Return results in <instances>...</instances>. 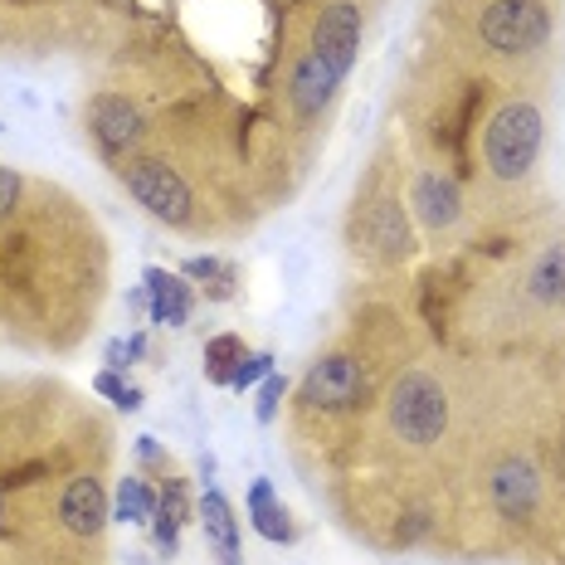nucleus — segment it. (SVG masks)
Segmentation results:
<instances>
[{
  "mask_svg": "<svg viewBox=\"0 0 565 565\" xmlns=\"http://www.w3.org/2000/svg\"><path fill=\"white\" fill-rule=\"evenodd\" d=\"M541 127L546 122H541L536 103H526V98L502 103L488 117V132H482V167L498 175V181H522L541 157Z\"/></svg>",
  "mask_w": 565,
  "mask_h": 565,
  "instance_id": "obj_1",
  "label": "nucleus"
},
{
  "mask_svg": "<svg viewBox=\"0 0 565 565\" xmlns=\"http://www.w3.org/2000/svg\"><path fill=\"white\" fill-rule=\"evenodd\" d=\"M385 415H391L395 439L415 444V449H429V444H439L444 429H449V391L439 385V375L405 371L391 385Z\"/></svg>",
  "mask_w": 565,
  "mask_h": 565,
  "instance_id": "obj_2",
  "label": "nucleus"
},
{
  "mask_svg": "<svg viewBox=\"0 0 565 565\" xmlns=\"http://www.w3.org/2000/svg\"><path fill=\"white\" fill-rule=\"evenodd\" d=\"M478 40L502 58H526L551 40L546 0H488L478 15Z\"/></svg>",
  "mask_w": 565,
  "mask_h": 565,
  "instance_id": "obj_3",
  "label": "nucleus"
},
{
  "mask_svg": "<svg viewBox=\"0 0 565 565\" xmlns=\"http://www.w3.org/2000/svg\"><path fill=\"white\" fill-rule=\"evenodd\" d=\"M122 185L132 191V200L147 210L151 220H161V225H171V230L191 225V215H195L191 185H185L181 171L167 167L161 157H132V161H122Z\"/></svg>",
  "mask_w": 565,
  "mask_h": 565,
  "instance_id": "obj_4",
  "label": "nucleus"
},
{
  "mask_svg": "<svg viewBox=\"0 0 565 565\" xmlns=\"http://www.w3.org/2000/svg\"><path fill=\"white\" fill-rule=\"evenodd\" d=\"M302 405L308 409H322V415H347V409H361L371 395V381L361 371L356 356H322L312 361V371L302 375Z\"/></svg>",
  "mask_w": 565,
  "mask_h": 565,
  "instance_id": "obj_5",
  "label": "nucleus"
},
{
  "mask_svg": "<svg viewBox=\"0 0 565 565\" xmlns=\"http://www.w3.org/2000/svg\"><path fill=\"white\" fill-rule=\"evenodd\" d=\"M84 117H88V137L98 141V151L108 161H132L137 157L147 127H141V113L122 98V93H98Z\"/></svg>",
  "mask_w": 565,
  "mask_h": 565,
  "instance_id": "obj_6",
  "label": "nucleus"
},
{
  "mask_svg": "<svg viewBox=\"0 0 565 565\" xmlns=\"http://www.w3.org/2000/svg\"><path fill=\"white\" fill-rule=\"evenodd\" d=\"M361 34H366V20H361L356 0H332V6H322V15H317L308 50L322 54L341 74H351L361 58Z\"/></svg>",
  "mask_w": 565,
  "mask_h": 565,
  "instance_id": "obj_7",
  "label": "nucleus"
},
{
  "mask_svg": "<svg viewBox=\"0 0 565 565\" xmlns=\"http://www.w3.org/2000/svg\"><path fill=\"white\" fill-rule=\"evenodd\" d=\"M341 84H347V74L327 64L322 54L308 50L298 64H292V74H288V108L298 113L302 122H317V117H322L337 103Z\"/></svg>",
  "mask_w": 565,
  "mask_h": 565,
  "instance_id": "obj_8",
  "label": "nucleus"
},
{
  "mask_svg": "<svg viewBox=\"0 0 565 565\" xmlns=\"http://www.w3.org/2000/svg\"><path fill=\"white\" fill-rule=\"evenodd\" d=\"M361 239H366V249L375 258H385V264L405 258L409 254V215H405V205H399L395 195L371 200L366 220H361Z\"/></svg>",
  "mask_w": 565,
  "mask_h": 565,
  "instance_id": "obj_9",
  "label": "nucleus"
},
{
  "mask_svg": "<svg viewBox=\"0 0 565 565\" xmlns=\"http://www.w3.org/2000/svg\"><path fill=\"white\" fill-rule=\"evenodd\" d=\"M488 492H492V508H498L502 516H532L536 498H541V478L536 468L526 463V458H502L498 468H492L488 478Z\"/></svg>",
  "mask_w": 565,
  "mask_h": 565,
  "instance_id": "obj_10",
  "label": "nucleus"
},
{
  "mask_svg": "<svg viewBox=\"0 0 565 565\" xmlns=\"http://www.w3.org/2000/svg\"><path fill=\"white\" fill-rule=\"evenodd\" d=\"M409 205H415L419 225L429 230H449L458 215H463V195H458V181L444 171H424L409 191Z\"/></svg>",
  "mask_w": 565,
  "mask_h": 565,
  "instance_id": "obj_11",
  "label": "nucleus"
},
{
  "mask_svg": "<svg viewBox=\"0 0 565 565\" xmlns=\"http://www.w3.org/2000/svg\"><path fill=\"white\" fill-rule=\"evenodd\" d=\"M58 516H64V526L74 536H98L103 522H108V498H103V488L93 478H74L64 488V498H58Z\"/></svg>",
  "mask_w": 565,
  "mask_h": 565,
  "instance_id": "obj_12",
  "label": "nucleus"
},
{
  "mask_svg": "<svg viewBox=\"0 0 565 565\" xmlns=\"http://www.w3.org/2000/svg\"><path fill=\"white\" fill-rule=\"evenodd\" d=\"M147 312L151 322L161 327H185V317H191V288H185L175 274H167V268H147Z\"/></svg>",
  "mask_w": 565,
  "mask_h": 565,
  "instance_id": "obj_13",
  "label": "nucleus"
},
{
  "mask_svg": "<svg viewBox=\"0 0 565 565\" xmlns=\"http://www.w3.org/2000/svg\"><path fill=\"white\" fill-rule=\"evenodd\" d=\"M200 522H205V536H210V546L220 551V561L239 565V526H234V512H230L225 492L210 488L205 498H200Z\"/></svg>",
  "mask_w": 565,
  "mask_h": 565,
  "instance_id": "obj_14",
  "label": "nucleus"
},
{
  "mask_svg": "<svg viewBox=\"0 0 565 565\" xmlns=\"http://www.w3.org/2000/svg\"><path fill=\"white\" fill-rule=\"evenodd\" d=\"M526 292L541 302V308H561L565 302V244H551L541 249V258L526 274Z\"/></svg>",
  "mask_w": 565,
  "mask_h": 565,
  "instance_id": "obj_15",
  "label": "nucleus"
},
{
  "mask_svg": "<svg viewBox=\"0 0 565 565\" xmlns=\"http://www.w3.org/2000/svg\"><path fill=\"white\" fill-rule=\"evenodd\" d=\"M249 516H254V532L264 541H292V522H288V508L274 498L264 478L249 488Z\"/></svg>",
  "mask_w": 565,
  "mask_h": 565,
  "instance_id": "obj_16",
  "label": "nucleus"
},
{
  "mask_svg": "<svg viewBox=\"0 0 565 565\" xmlns=\"http://www.w3.org/2000/svg\"><path fill=\"white\" fill-rule=\"evenodd\" d=\"M244 356H249V351H244L239 337H210L205 341V375L215 385H230V375H234V366H239Z\"/></svg>",
  "mask_w": 565,
  "mask_h": 565,
  "instance_id": "obj_17",
  "label": "nucleus"
},
{
  "mask_svg": "<svg viewBox=\"0 0 565 565\" xmlns=\"http://www.w3.org/2000/svg\"><path fill=\"white\" fill-rule=\"evenodd\" d=\"M117 516L122 522H151L157 516V492L141 478H122V488H117Z\"/></svg>",
  "mask_w": 565,
  "mask_h": 565,
  "instance_id": "obj_18",
  "label": "nucleus"
},
{
  "mask_svg": "<svg viewBox=\"0 0 565 565\" xmlns=\"http://www.w3.org/2000/svg\"><path fill=\"white\" fill-rule=\"evenodd\" d=\"M157 512L161 516H171V522H191V492H185V482L181 478H167V488H161V498H157Z\"/></svg>",
  "mask_w": 565,
  "mask_h": 565,
  "instance_id": "obj_19",
  "label": "nucleus"
},
{
  "mask_svg": "<svg viewBox=\"0 0 565 565\" xmlns=\"http://www.w3.org/2000/svg\"><path fill=\"white\" fill-rule=\"evenodd\" d=\"M264 375H274V356L268 351H249V356L234 366V375H230V385L234 391H249L254 381H264Z\"/></svg>",
  "mask_w": 565,
  "mask_h": 565,
  "instance_id": "obj_20",
  "label": "nucleus"
},
{
  "mask_svg": "<svg viewBox=\"0 0 565 565\" xmlns=\"http://www.w3.org/2000/svg\"><path fill=\"white\" fill-rule=\"evenodd\" d=\"M93 385H98V395H108L117 409H137V405H141V391H137V385H122L113 371H103Z\"/></svg>",
  "mask_w": 565,
  "mask_h": 565,
  "instance_id": "obj_21",
  "label": "nucleus"
},
{
  "mask_svg": "<svg viewBox=\"0 0 565 565\" xmlns=\"http://www.w3.org/2000/svg\"><path fill=\"white\" fill-rule=\"evenodd\" d=\"M20 191H25V181H20V171L0 167V225H6V220L15 215V205H20Z\"/></svg>",
  "mask_w": 565,
  "mask_h": 565,
  "instance_id": "obj_22",
  "label": "nucleus"
},
{
  "mask_svg": "<svg viewBox=\"0 0 565 565\" xmlns=\"http://www.w3.org/2000/svg\"><path fill=\"white\" fill-rule=\"evenodd\" d=\"M288 395V381H282V375H264V391H258V419H274L278 415V399Z\"/></svg>",
  "mask_w": 565,
  "mask_h": 565,
  "instance_id": "obj_23",
  "label": "nucleus"
},
{
  "mask_svg": "<svg viewBox=\"0 0 565 565\" xmlns=\"http://www.w3.org/2000/svg\"><path fill=\"white\" fill-rule=\"evenodd\" d=\"M561 478H565V434H561Z\"/></svg>",
  "mask_w": 565,
  "mask_h": 565,
  "instance_id": "obj_24",
  "label": "nucleus"
}]
</instances>
